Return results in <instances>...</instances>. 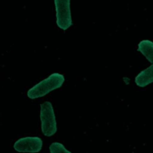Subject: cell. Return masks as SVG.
I'll return each instance as SVG.
<instances>
[{
    "label": "cell",
    "instance_id": "cell-5",
    "mask_svg": "<svg viewBox=\"0 0 153 153\" xmlns=\"http://www.w3.org/2000/svg\"><path fill=\"white\" fill-rule=\"evenodd\" d=\"M153 82V64L141 71L135 78V83L140 87H144Z\"/></svg>",
    "mask_w": 153,
    "mask_h": 153
},
{
    "label": "cell",
    "instance_id": "cell-7",
    "mask_svg": "<svg viewBox=\"0 0 153 153\" xmlns=\"http://www.w3.org/2000/svg\"><path fill=\"white\" fill-rule=\"evenodd\" d=\"M49 149L51 153H71L59 142L52 143L49 147Z\"/></svg>",
    "mask_w": 153,
    "mask_h": 153
},
{
    "label": "cell",
    "instance_id": "cell-3",
    "mask_svg": "<svg viewBox=\"0 0 153 153\" xmlns=\"http://www.w3.org/2000/svg\"><path fill=\"white\" fill-rule=\"evenodd\" d=\"M57 26L63 30H66L72 24L70 0H54Z\"/></svg>",
    "mask_w": 153,
    "mask_h": 153
},
{
    "label": "cell",
    "instance_id": "cell-6",
    "mask_svg": "<svg viewBox=\"0 0 153 153\" xmlns=\"http://www.w3.org/2000/svg\"><path fill=\"white\" fill-rule=\"evenodd\" d=\"M137 50L139 51L151 63L153 64V42L148 39L142 40L138 44Z\"/></svg>",
    "mask_w": 153,
    "mask_h": 153
},
{
    "label": "cell",
    "instance_id": "cell-1",
    "mask_svg": "<svg viewBox=\"0 0 153 153\" xmlns=\"http://www.w3.org/2000/svg\"><path fill=\"white\" fill-rule=\"evenodd\" d=\"M65 81L62 74L54 73L47 78L41 81L30 89L27 93V96L32 99L43 97L50 91L60 87Z\"/></svg>",
    "mask_w": 153,
    "mask_h": 153
},
{
    "label": "cell",
    "instance_id": "cell-4",
    "mask_svg": "<svg viewBox=\"0 0 153 153\" xmlns=\"http://www.w3.org/2000/svg\"><path fill=\"white\" fill-rule=\"evenodd\" d=\"M42 146V141L39 137H25L17 140L14 144V149L20 152H38Z\"/></svg>",
    "mask_w": 153,
    "mask_h": 153
},
{
    "label": "cell",
    "instance_id": "cell-2",
    "mask_svg": "<svg viewBox=\"0 0 153 153\" xmlns=\"http://www.w3.org/2000/svg\"><path fill=\"white\" fill-rule=\"evenodd\" d=\"M40 118L41 130L46 136H51L57 131L56 120L52 104L50 102H45L41 105Z\"/></svg>",
    "mask_w": 153,
    "mask_h": 153
}]
</instances>
